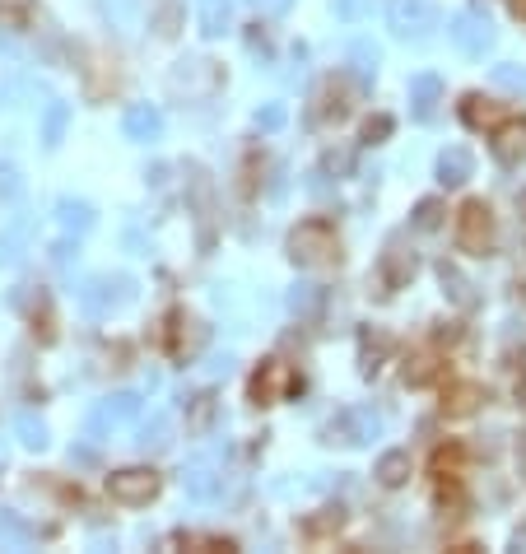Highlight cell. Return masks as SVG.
Returning <instances> with one entry per match:
<instances>
[{
    "label": "cell",
    "mask_w": 526,
    "mask_h": 554,
    "mask_svg": "<svg viewBox=\"0 0 526 554\" xmlns=\"http://www.w3.org/2000/svg\"><path fill=\"white\" fill-rule=\"evenodd\" d=\"M289 257H294L298 266H331V261L340 257V243H336V233H331V224H322V219L298 224V229L289 233Z\"/></svg>",
    "instance_id": "1"
},
{
    "label": "cell",
    "mask_w": 526,
    "mask_h": 554,
    "mask_svg": "<svg viewBox=\"0 0 526 554\" xmlns=\"http://www.w3.org/2000/svg\"><path fill=\"white\" fill-rule=\"evenodd\" d=\"M457 243L471 257H489L494 252V210L485 201H466L457 215Z\"/></svg>",
    "instance_id": "2"
},
{
    "label": "cell",
    "mask_w": 526,
    "mask_h": 554,
    "mask_svg": "<svg viewBox=\"0 0 526 554\" xmlns=\"http://www.w3.org/2000/svg\"><path fill=\"white\" fill-rule=\"evenodd\" d=\"M108 494L112 503H126V508H140L159 494V475L149 466H126V471H112L108 475Z\"/></svg>",
    "instance_id": "3"
},
{
    "label": "cell",
    "mask_w": 526,
    "mask_h": 554,
    "mask_svg": "<svg viewBox=\"0 0 526 554\" xmlns=\"http://www.w3.org/2000/svg\"><path fill=\"white\" fill-rule=\"evenodd\" d=\"M187 196L191 210H196V224H201V247L210 252V243H215V187H210V173L201 163H187Z\"/></svg>",
    "instance_id": "4"
},
{
    "label": "cell",
    "mask_w": 526,
    "mask_h": 554,
    "mask_svg": "<svg viewBox=\"0 0 526 554\" xmlns=\"http://www.w3.org/2000/svg\"><path fill=\"white\" fill-rule=\"evenodd\" d=\"M378 433H382L378 410L350 406V410H340V415L326 424V443H368V438H378Z\"/></svg>",
    "instance_id": "5"
},
{
    "label": "cell",
    "mask_w": 526,
    "mask_h": 554,
    "mask_svg": "<svg viewBox=\"0 0 526 554\" xmlns=\"http://www.w3.org/2000/svg\"><path fill=\"white\" fill-rule=\"evenodd\" d=\"M131 298V280L126 275H94V280H84V289H80V308L89 312V317H112V308L117 303H126Z\"/></svg>",
    "instance_id": "6"
},
{
    "label": "cell",
    "mask_w": 526,
    "mask_h": 554,
    "mask_svg": "<svg viewBox=\"0 0 526 554\" xmlns=\"http://www.w3.org/2000/svg\"><path fill=\"white\" fill-rule=\"evenodd\" d=\"M378 271H382V284H387V289H405V284L415 280L419 257H415V247L405 243L401 233H396V238H387V247H382V261H378Z\"/></svg>",
    "instance_id": "7"
},
{
    "label": "cell",
    "mask_w": 526,
    "mask_h": 554,
    "mask_svg": "<svg viewBox=\"0 0 526 554\" xmlns=\"http://www.w3.org/2000/svg\"><path fill=\"white\" fill-rule=\"evenodd\" d=\"M392 28L401 38H424L429 28H438V10H433V0H392V10H387Z\"/></svg>",
    "instance_id": "8"
},
{
    "label": "cell",
    "mask_w": 526,
    "mask_h": 554,
    "mask_svg": "<svg viewBox=\"0 0 526 554\" xmlns=\"http://www.w3.org/2000/svg\"><path fill=\"white\" fill-rule=\"evenodd\" d=\"M452 42H457L466 56H485L494 47V24H489L485 14H457L452 24H447Z\"/></svg>",
    "instance_id": "9"
},
{
    "label": "cell",
    "mask_w": 526,
    "mask_h": 554,
    "mask_svg": "<svg viewBox=\"0 0 526 554\" xmlns=\"http://www.w3.org/2000/svg\"><path fill=\"white\" fill-rule=\"evenodd\" d=\"M135 415H140V396H135V392L108 396V401L89 415V438H103L108 429H122V424H131Z\"/></svg>",
    "instance_id": "10"
},
{
    "label": "cell",
    "mask_w": 526,
    "mask_h": 554,
    "mask_svg": "<svg viewBox=\"0 0 526 554\" xmlns=\"http://www.w3.org/2000/svg\"><path fill=\"white\" fill-rule=\"evenodd\" d=\"M219 89V70L215 61H182L173 70V94H187V98H205Z\"/></svg>",
    "instance_id": "11"
},
{
    "label": "cell",
    "mask_w": 526,
    "mask_h": 554,
    "mask_svg": "<svg viewBox=\"0 0 526 554\" xmlns=\"http://www.w3.org/2000/svg\"><path fill=\"white\" fill-rule=\"evenodd\" d=\"M289 387H294V373H289V364H280V359H266V364L257 368V378H252V401H257V406H270V401H280Z\"/></svg>",
    "instance_id": "12"
},
{
    "label": "cell",
    "mask_w": 526,
    "mask_h": 554,
    "mask_svg": "<svg viewBox=\"0 0 526 554\" xmlns=\"http://www.w3.org/2000/svg\"><path fill=\"white\" fill-rule=\"evenodd\" d=\"M205 340H210V326L196 322V317H182V312H177V317H173V359L191 364V359L205 350Z\"/></svg>",
    "instance_id": "13"
},
{
    "label": "cell",
    "mask_w": 526,
    "mask_h": 554,
    "mask_svg": "<svg viewBox=\"0 0 526 554\" xmlns=\"http://www.w3.org/2000/svg\"><path fill=\"white\" fill-rule=\"evenodd\" d=\"M438 98H443V80L438 75H415L410 80V112H415L419 122H429L433 112H438Z\"/></svg>",
    "instance_id": "14"
},
{
    "label": "cell",
    "mask_w": 526,
    "mask_h": 554,
    "mask_svg": "<svg viewBox=\"0 0 526 554\" xmlns=\"http://www.w3.org/2000/svg\"><path fill=\"white\" fill-rule=\"evenodd\" d=\"M182 485H187L191 499L201 503H215L219 494H224V475H215V466H205V461H196L187 475H182Z\"/></svg>",
    "instance_id": "15"
},
{
    "label": "cell",
    "mask_w": 526,
    "mask_h": 554,
    "mask_svg": "<svg viewBox=\"0 0 526 554\" xmlns=\"http://www.w3.org/2000/svg\"><path fill=\"white\" fill-rule=\"evenodd\" d=\"M471 173H475L471 149H461V145L443 149V159H438V182L443 187H461V182H471Z\"/></svg>",
    "instance_id": "16"
},
{
    "label": "cell",
    "mask_w": 526,
    "mask_h": 554,
    "mask_svg": "<svg viewBox=\"0 0 526 554\" xmlns=\"http://www.w3.org/2000/svg\"><path fill=\"white\" fill-rule=\"evenodd\" d=\"M122 131H126L131 140H159V131H163L159 108H149V103H135V108H126Z\"/></svg>",
    "instance_id": "17"
},
{
    "label": "cell",
    "mask_w": 526,
    "mask_h": 554,
    "mask_svg": "<svg viewBox=\"0 0 526 554\" xmlns=\"http://www.w3.org/2000/svg\"><path fill=\"white\" fill-rule=\"evenodd\" d=\"M494 159L499 163H522L526 159V122H503L494 136Z\"/></svg>",
    "instance_id": "18"
},
{
    "label": "cell",
    "mask_w": 526,
    "mask_h": 554,
    "mask_svg": "<svg viewBox=\"0 0 526 554\" xmlns=\"http://www.w3.org/2000/svg\"><path fill=\"white\" fill-rule=\"evenodd\" d=\"M387 350H392V336H387L382 326H368L364 336H359V368H364V373H378Z\"/></svg>",
    "instance_id": "19"
},
{
    "label": "cell",
    "mask_w": 526,
    "mask_h": 554,
    "mask_svg": "<svg viewBox=\"0 0 526 554\" xmlns=\"http://www.w3.org/2000/svg\"><path fill=\"white\" fill-rule=\"evenodd\" d=\"M322 303H326L322 284H294V289H289V312H294V317H303V322H317Z\"/></svg>",
    "instance_id": "20"
},
{
    "label": "cell",
    "mask_w": 526,
    "mask_h": 554,
    "mask_svg": "<svg viewBox=\"0 0 526 554\" xmlns=\"http://www.w3.org/2000/svg\"><path fill=\"white\" fill-rule=\"evenodd\" d=\"M480 401H485V387H480V382H457V387H447L443 410L461 419V415H475V410H480Z\"/></svg>",
    "instance_id": "21"
},
{
    "label": "cell",
    "mask_w": 526,
    "mask_h": 554,
    "mask_svg": "<svg viewBox=\"0 0 526 554\" xmlns=\"http://www.w3.org/2000/svg\"><path fill=\"white\" fill-rule=\"evenodd\" d=\"M378 485H387V489H401L405 480H410V452H401V447H396V452H382L378 457Z\"/></svg>",
    "instance_id": "22"
},
{
    "label": "cell",
    "mask_w": 526,
    "mask_h": 554,
    "mask_svg": "<svg viewBox=\"0 0 526 554\" xmlns=\"http://www.w3.org/2000/svg\"><path fill=\"white\" fill-rule=\"evenodd\" d=\"M38 536H42V531L33 527V522H24L14 508H0V541H5V545H33Z\"/></svg>",
    "instance_id": "23"
},
{
    "label": "cell",
    "mask_w": 526,
    "mask_h": 554,
    "mask_svg": "<svg viewBox=\"0 0 526 554\" xmlns=\"http://www.w3.org/2000/svg\"><path fill=\"white\" fill-rule=\"evenodd\" d=\"M201 33L205 38H219L224 28L233 24V0H201Z\"/></svg>",
    "instance_id": "24"
},
{
    "label": "cell",
    "mask_w": 526,
    "mask_h": 554,
    "mask_svg": "<svg viewBox=\"0 0 526 554\" xmlns=\"http://www.w3.org/2000/svg\"><path fill=\"white\" fill-rule=\"evenodd\" d=\"M438 280H443V289H447V298H452V303H457L461 312H471L475 308V294H471V280H466V275L457 271V266H438Z\"/></svg>",
    "instance_id": "25"
},
{
    "label": "cell",
    "mask_w": 526,
    "mask_h": 554,
    "mask_svg": "<svg viewBox=\"0 0 526 554\" xmlns=\"http://www.w3.org/2000/svg\"><path fill=\"white\" fill-rule=\"evenodd\" d=\"M215 392H201L187 401V433H205L210 424H215Z\"/></svg>",
    "instance_id": "26"
},
{
    "label": "cell",
    "mask_w": 526,
    "mask_h": 554,
    "mask_svg": "<svg viewBox=\"0 0 526 554\" xmlns=\"http://www.w3.org/2000/svg\"><path fill=\"white\" fill-rule=\"evenodd\" d=\"M24 243H28V219H14L10 229L0 233V266H10V261L24 257Z\"/></svg>",
    "instance_id": "27"
},
{
    "label": "cell",
    "mask_w": 526,
    "mask_h": 554,
    "mask_svg": "<svg viewBox=\"0 0 526 554\" xmlns=\"http://www.w3.org/2000/svg\"><path fill=\"white\" fill-rule=\"evenodd\" d=\"M187 24V10L177 5V0H168V5H159L154 10V19H149V28L159 33V38H177V28Z\"/></svg>",
    "instance_id": "28"
},
{
    "label": "cell",
    "mask_w": 526,
    "mask_h": 554,
    "mask_svg": "<svg viewBox=\"0 0 526 554\" xmlns=\"http://www.w3.org/2000/svg\"><path fill=\"white\" fill-rule=\"evenodd\" d=\"M317 112H322V117H336V122H340V117L350 112V84H345V80L326 84V89H322V108H317Z\"/></svg>",
    "instance_id": "29"
},
{
    "label": "cell",
    "mask_w": 526,
    "mask_h": 554,
    "mask_svg": "<svg viewBox=\"0 0 526 554\" xmlns=\"http://www.w3.org/2000/svg\"><path fill=\"white\" fill-rule=\"evenodd\" d=\"M56 215H61V224H66L70 233H89L94 229V210L84 201H61L56 205Z\"/></svg>",
    "instance_id": "30"
},
{
    "label": "cell",
    "mask_w": 526,
    "mask_h": 554,
    "mask_svg": "<svg viewBox=\"0 0 526 554\" xmlns=\"http://www.w3.org/2000/svg\"><path fill=\"white\" fill-rule=\"evenodd\" d=\"M66 126H70V108L66 103H52L47 117H42V140H47V145H61V140H66Z\"/></svg>",
    "instance_id": "31"
},
{
    "label": "cell",
    "mask_w": 526,
    "mask_h": 554,
    "mask_svg": "<svg viewBox=\"0 0 526 554\" xmlns=\"http://www.w3.org/2000/svg\"><path fill=\"white\" fill-rule=\"evenodd\" d=\"M461 117H466V122H471V126H494V122H499V108H494L489 98L471 94V98H466V103H461Z\"/></svg>",
    "instance_id": "32"
},
{
    "label": "cell",
    "mask_w": 526,
    "mask_h": 554,
    "mask_svg": "<svg viewBox=\"0 0 526 554\" xmlns=\"http://www.w3.org/2000/svg\"><path fill=\"white\" fill-rule=\"evenodd\" d=\"M433 378H438V359H433V354H415V359L405 364V382H410V387H429Z\"/></svg>",
    "instance_id": "33"
},
{
    "label": "cell",
    "mask_w": 526,
    "mask_h": 554,
    "mask_svg": "<svg viewBox=\"0 0 526 554\" xmlns=\"http://www.w3.org/2000/svg\"><path fill=\"white\" fill-rule=\"evenodd\" d=\"M350 66L359 80H373V70H378V47L373 42H354L350 47Z\"/></svg>",
    "instance_id": "34"
},
{
    "label": "cell",
    "mask_w": 526,
    "mask_h": 554,
    "mask_svg": "<svg viewBox=\"0 0 526 554\" xmlns=\"http://www.w3.org/2000/svg\"><path fill=\"white\" fill-rule=\"evenodd\" d=\"M140 447H145V452H168V447H173V424H168V419H154V424L140 433Z\"/></svg>",
    "instance_id": "35"
},
{
    "label": "cell",
    "mask_w": 526,
    "mask_h": 554,
    "mask_svg": "<svg viewBox=\"0 0 526 554\" xmlns=\"http://www.w3.org/2000/svg\"><path fill=\"white\" fill-rule=\"evenodd\" d=\"M14 433H19V443L28 447H47V424L38 415H19L14 419Z\"/></svg>",
    "instance_id": "36"
},
{
    "label": "cell",
    "mask_w": 526,
    "mask_h": 554,
    "mask_svg": "<svg viewBox=\"0 0 526 554\" xmlns=\"http://www.w3.org/2000/svg\"><path fill=\"white\" fill-rule=\"evenodd\" d=\"M443 215H447V205H443V201H419V205H415V229H424V233L443 229Z\"/></svg>",
    "instance_id": "37"
},
{
    "label": "cell",
    "mask_w": 526,
    "mask_h": 554,
    "mask_svg": "<svg viewBox=\"0 0 526 554\" xmlns=\"http://www.w3.org/2000/svg\"><path fill=\"white\" fill-rule=\"evenodd\" d=\"M340 522H345L340 508H322V517H308L303 531H308V536H326V531H340Z\"/></svg>",
    "instance_id": "38"
},
{
    "label": "cell",
    "mask_w": 526,
    "mask_h": 554,
    "mask_svg": "<svg viewBox=\"0 0 526 554\" xmlns=\"http://www.w3.org/2000/svg\"><path fill=\"white\" fill-rule=\"evenodd\" d=\"M19 191H24L19 173H14L10 163H0V201H5V205H14V201H19Z\"/></svg>",
    "instance_id": "39"
},
{
    "label": "cell",
    "mask_w": 526,
    "mask_h": 554,
    "mask_svg": "<svg viewBox=\"0 0 526 554\" xmlns=\"http://www.w3.org/2000/svg\"><path fill=\"white\" fill-rule=\"evenodd\" d=\"M28 14H33V0H0V19H10V24H24Z\"/></svg>",
    "instance_id": "40"
},
{
    "label": "cell",
    "mask_w": 526,
    "mask_h": 554,
    "mask_svg": "<svg viewBox=\"0 0 526 554\" xmlns=\"http://www.w3.org/2000/svg\"><path fill=\"white\" fill-rule=\"evenodd\" d=\"M247 47H252V56H261V61H270V33L261 24L247 28Z\"/></svg>",
    "instance_id": "41"
},
{
    "label": "cell",
    "mask_w": 526,
    "mask_h": 554,
    "mask_svg": "<svg viewBox=\"0 0 526 554\" xmlns=\"http://www.w3.org/2000/svg\"><path fill=\"white\" fill-rule=\"evenodd\" d=\"M350 163H354L350 149H331V154L322 159V173H336L340 177V173H350Z\"/></svg>",
    "instance_id": "42"
},
{
    "label": "cell",
    "mask_w": 526,
    "mask_h": 554,
    "mask_svg": "<svg viewBox=\"0 0 526 554\" xmlns=\"http://www.w3.org/2000/svg\"><path fill=\"white\" fill-rule=\"evenodd\" d=\"M387 136H392V117H368V126H364L368 145H378V140H387Z\"/></svg>",
    "instance_id": "43"
},
{
    "label": "cell",
    "mask_w": 526,
    "mask_h": 554,
    "mask_svg": "<svg viewBox=\"0 0 526 554\" xmlns=\"http://www.w3.org/2000/svg\"><path fill=\"white\" fill-rule=\"evenodd\" d=\"M108 14L117 19L122 28H131L135 24V0H108Z\"/></svg>",
    "instance_id": "44"
},
{
    "label": "cell",
    "mask_w": 526,
    "mask_h": 554,
    "mask_svg": "<svg viewBox=\"0 0 526 554\" xmlns=\"http://www.w3.org/2000/svg\"><path fill=\"white\" fill-rule=\"evenodd\" d=\"M257 126H261V131H280V126H284V108H280V103L261 108V112H257Z\"/></svg>",
    "instance_id": "45"
},
{
    "label": "cell",
    "mask_w": 526,
    "mask_h": 554,
    "mask_svg": "<svg viewBox=\"0 0 526 554\" xmlns=\"http://www.w3.org/2000/svg\"><path fill=\"white\" fill-rule=\"evenodd\" d=\"M494 80H499L503 89H526V70H517V66H499V70H494Z\"/></svg>",
    "instance_id": "46"
},
{
    "label": "cell",
    "mask_w": 526,
    "mask_h": 554,
    "mask_svg": "<svg viewBox=\"0 0 526 554\" xmlns=\"http://www.w3.org/2000/svg\"><path fill=\"white\" fill-rule=\"evenodd\" d=\"M368 10V0H336V14L340 19H359Z\"/></svg>",
    "instance_id": "47"
},
{
    "label": "cell",
    "mask_w": 526,
    "mask_h": 554,
    "mask_svg": "<svg viewBox=\"0 0 526 554\" xmlns=\"http://www.w3.org/2000/svg\"><path fill=\"white\" fill-rule=\"evenodd\" d=\"M70 461H75V466H94L98 452L94 447H70Z\"/></svg>",
    "instance_id": "48"
},
{
    "label": "cell",
    "mask_w": 526,
    "mask_h": 554,
    "mask_svg": "<svg viewBox=\"0 0 526 554\" xmlns=\"http://www.w3.org/2000/svg\"><path fill=\"white\" fill-rule=\"evenodd\" d=\"M252 5H257L261 14H284L289 5H294V0H252Z\"/></svg>",
    "instance_id": "49"
},
{
    "label": "cell",
    "mask_w": 526,
    "mask_h": 554,
    "mask_svg": "<svg viewBox=\"0 0 526 554\" xmlns=\"http://www.w3.org/2000/svg\"><path fill=\"white\" fill-rule=\"evenodd\" d=\"M149 182H154V187H163V182H168V163H154V168H149Z\"/></svg>",
    "instance_id": "50"
},
{
    "label": "cell",
    "mask_w": 526,
    "mask_h": 554,
    "mask_svg": "<svg viewBox=\"0 0 526 554\" xmlns=\"http://www.w3.org/2000/svg\"><path fill=\"white\" fill-rule=\"evenodd\" d=\"M517 461H522V471H526V433H522V443H517Z\"/></svg>",
    "instance_id": "51"
},
{
    "label": "cell",
    "mask_w": 526,
    "mask_h": 554,
    "mask_svg": "<svg viewBox=\"0 0 526 554\" xmlns=\"http://www.w3.org/2000/svg\"><path fill=\"white\" fill-rule=\"evenodd\" d=\"M513 545H517V550H522V545H526V527H522V531H517V536H513Z\"/></svg>",
    "instance_id": "52"
},
{
    "label": "cell",
    "mask_w": 526,
    "mask_h": 554,
    "mask_svg": "<svg viewBox=\"0 0 526 554\" xmlns=\"http://www.w3.org/2000/svg\"><path fill=\"white\" fill-rule=\"evenodd\" d=\"M513 10H517V14H522V19H526V0H513Z\"/></svg>",
    "instance_id": "53"
},
{
    "label": "cell",
    "mask_w": 526,
    "mask_h": 554,
    "mask_svg": "<svg viewBox=\"0 0 526 554\" xmlns=\"http://www.w3.org/2000/svg\"><path fill=\"white\" fill-rule=\"evenodd\" d=\"M0 457H5V447H0Z\"/></svg>",
    "instance_id": "54"
}]
</instances>
